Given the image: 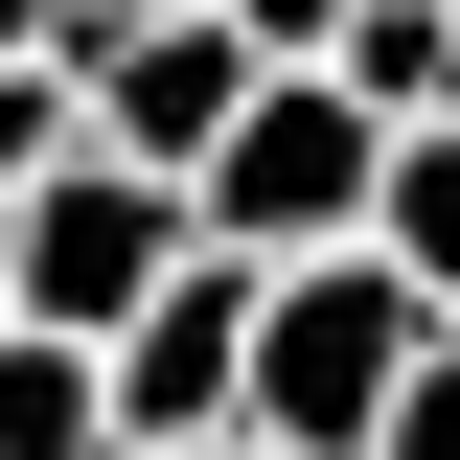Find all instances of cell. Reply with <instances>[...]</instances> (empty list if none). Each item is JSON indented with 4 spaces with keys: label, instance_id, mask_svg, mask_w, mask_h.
I'll use <instances>...</instances> for the list:
<instances>
[{
    "label": "cell",
    "instance_id": "cell-1",
    "mask_svg": "<svg viewBox=\"0 0 460 460\" xmlns=\"http://www.w3.org/2000/svg\"><path fill=\"white\" fill-rule=\"evenodd\" d=\"M414 368H438V299H414L392 253H299L277 323H253V438L277 460H368Z\"/></svg>",
    "mask_w": 460,
    "mask_h": 460
},
{
    "label": "cell",
    "instance_id": "cell-2",
    "mask_svg": "<svg viewBox=\"0 0 460 460\" xmlns=\"http://www.w3.org/2000/svg\"><path fill=\"white\" fill-rule=\"evenodd\" d=\"M368 208H392V115L345 93V69H277V93L230 115V162H208V230L230 253H368Z\"/></svg>",
    "mask_w": 460,
    "mask_h": 460
},
{
    "label": "cell",
    "instance_id": "cell-3",
    "mask_svg": "<svg viewBox=\"0 0 460 460\" xmlns=\"http://www.w3.org/2000/svg\"><path fill=\"white\" fill-rule=\"evenodd\" d=\"M69 93H93L115 162H162L184 208H208V162H230V115L277 93V47H253L230 0H162V23H69Z\"/></svg>",
    "mask_w": 460,
    "mask_h": 460
},
{
    "label": "cell",
    "instance_id": "cell-4",
    "mask_svg": "<svg viewBox=\"0 0 460 460\" xmlns=\"http://www.w3.org/2000/svg\"><path fill=\"white\" fill-rule=\"evenodd\" d=\"M253 323H277V253H184L138 323H115V460H208V438H253Z\"/></svg>",
    "mask_w": 460,
    "mask_h": 460
},
{
    "label": "cell",
    "instance_id": "cell-5",
    "mask_svg": "<svg viewBox=\"0 0 460 460\" xmlns=\"http://www.w3.org/2000/svg\"><path fill=\"white\" fill-rule=\"evenodd\" d=\"M184 253H208V208H184L162 162H115V138L23 184V323H69V345H115L138 299L184 277Z\"/></svg>",
    "mask_w": 460,
    "mask_h": 460
},
{
    "label": "cell",
    "instance_id": "cell-6",
    "mask_svg": "<svg viewBox=\"0 0 460 460\" xmlns=\"http://www.w3.org/2000/svg\"><path fill=\"white\" fill-rule=\"evenodd\" d=\"M0 460H115V345L0 323Z\"/></svg>",
    "mask_w": 460,
    "mask_h": 460
},
{
    "label": "cell",
    "instance_id": "cell-7",
    "mask_svg": "<svg viewBox=\"0 0 460 460\" xmlns=\"http://www.w3.org/2000/svg\"><path fill=\"white\" fill-rule=\"evenodd\" d=\"M345 93H368V115H392V138H438V115H460V0H368V23H345Z\"/></svg>",
    "mask_w": 460,
    "mask_h": 460
},
{
    "label": "cell",
    "instance_id": "cell-8",
    "mask_svg": "<svg viewBox=\"0 0 460 460\" xmlns=\"http://www.w3.org/2000/svg\"><path fill=\"white\" fill-rule=\"evenodd\" d=\"M368 253H392V277L460 323V115H438V138H392V208H368Z\"/></svg>",
    "mask_w": 460,
    "mask_h": 460
},
{
    "label": "cell",
    "instance_id": "cell-9",
    "mask_svg": "<svg viewBox=\"0 0 460 460\" xmlns=\"http://www.w3.org/2000/svg\"><path fill=\"white\" fill-rule=\"evenodd\" d=\"M47 162H93V93H69V47H0V208Z\"/></svg>",
    "mask_w": 460,
    "mask_h": 460
},
{
    "label": "cell",
    "instance_id": "cell-10",
    "mask_svg": "<svg viewBox=\"0 0 460 460\" xmlns=\"http://www.w3.org/2000/svg\"><path fill=\"white\" fill-rule=\"evenodd\" d=\"M368 460H460V323H438V368L392 392V438H368Z\"/></svg>",
    "mask_w": 460,
    "mask_h": 460
},
{
    "label": "cell",
    "instance_id": "cell-11",
    "mask_svg": "<svg viewBox=\"0 0 460 460\" xmlns=\"http://www.w3.org/2000/svg\"><path fill=\"white\" fill-rule=\"evenodd\" d=\"M230 23H253V47H277V69H323L345 23H368V0H230Z\"/></svg>",
    "mask_w": 460,
    "mask_h": 460
},
{
    "label": "cell",
    "instance_id": "cell-12",
    "mask_svg": "<svg viewBox=\"0 0 460 460\" xmlns=\"http://www.w3.org/2000/svg\"><path fill=\"white\" fill-rule=\"evenodd\" d=\"M0 47H69V0H0Z\"/></svg>",
    "mask_w": 460,
    "mask_h": 460
},
{
    "label": "cell",
    "instance_id": "cell-13",
    "mask_svg": "<svg viewBox=\"0 0 460 460\" xmlns=\"http://www.w3.org/2000/svg\"><path fill=\"white\" fill-rule=\"evenodd\" d=\"M69 23H162V0H69Z\"/></svg>",
    "mask_w": 460,
    "mask_h": 460
},
{
    "label": "cell",
    "instance_id": "cell-14",
    "mask_svg": "<svg viewBox=\"0 0 460 460\" xmlns=\"http://www.w3.org/2000/svg\"><path fill=\"white\" fill-rule=\"evenodd\" d=\"M208 460H277V438H208Z\"/></svg>",
    "mask_w": 460,
    "mask_h": 460
}]
</instances>
